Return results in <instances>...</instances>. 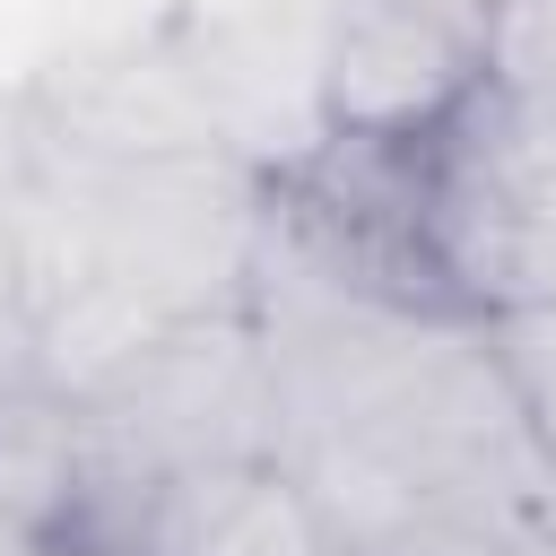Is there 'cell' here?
<instances>
[{
	"instance_id": "cell-1",
	"label": "cell",
	"mask_w": 556,
	"mask_h": 556,
	"mask_svg": "<svg viewBox=\"0 0 556 556\" xmlns=\"http://www.w3.org/2000/svg\"><path fill=\"white\" fill-rule=\"evenodd\" d=\"M408 243L443 313L556 295V104L486 87L478 113L408 156Z\"/></svg>"
},
{
	"instance_id": "cell-8",
	"label": "cell",
	"mask_w": 556,
	"mask_h": 556,
	"mask_svg": "<svg viewBox=\"0 0 556 556\" xmlns=\"http://www.w3.org/2000/svg\"><path fill=\"white\" fill-rule=\"evenodd\" d=\"M539 539H547V556H556V504H547V521H539Z\"/></svg>"
},
{
	"instance_id": "cell-3",
	"label": "cell",
	"mask_w": 556,
	"mask_h": 556,
	"mask_svg": "<svg viewBox=\"0 0 556 556\" xmlns=\"http://www.w3.org/2000/svg\"><path fill=\"white\" fill-rule=\"evenodd\" d=\"M104 556H339L313 486L287 452L165 478Z\"/></svg>"
},
{
	"instance_id": "cell-9",
	"label": "cell",
	"mask_w": 556,
	"mask_h": 556,
	"mask_svg": "<svg viewBox=\"0 0 556 556\" xmlns=\"http://www.w3.org/2000/svg\"><path fill=\"white\" fill-rule=\"evenodd\" d=\"M478 9H504V0H478Z\"/></svg>"
},
{
	"instance_id": "cell-2",
	"label": "cell",
	"mask_w": 556,
	"mask_h": 556,
	"mask_svg": "<svg viewBox=\"0 0 556 556\" xmlns=\"http://www.w3.org/2000/svg\"><path fill=\"white\" fill-rule=\"evenodd\" d=\"M486 87L478 0H339L313 61V113L339 156H426Z\"/></svg>"
},
{
	"instance_id": "cell-5",
	"label": "cell",
	"mask_w": 556,
	"mask_h": 556,
	"mask_svg": "<svg viewBox=\"0 0 556 556\" xmlns=\"http://www.w3.org/2000/svg\"><path fill=\"white\" fill-rule=\"evenodd\" d=\"M478 348H486V365H495V382H504V400L521 417V443L539 452V469L556 486V295L547 304L486 313L478 321Z\"/></svg>"
},
{
	"instance_id": "cell-7",
	"label": "cell",
	"mask_w": 556,
	"mask_h": 556,
	"mask_svg": "<svg viewBox=\"0 0 556 556\" xmlns=\"http://www.w3.org/2000/svg\"><path fill=\"white\" fill-rule=\"evenodd\" d=\"M0 556H52V547H43V539H35V530H26V521L0 504Z\"/></svg>"
},
{
	"instance_id": "cell-4",
	"label": "cell",
	"mask_w": 556,
	"mask_h": 556,
	"mask_svg": "<svg viewBox=\"0 0 556 556\" xmlns=\"http://www.w3.org/2000/svg\"><path fill=\"white\" fill-rule=\"evenodd\" d=\"M0 504L43 547L78 539V521L96 504V426H87L78 391H61L43 374L0 382Z\"/></svg>"
},
{
	"instance_id": "cell-6",
	"label": "cell",
	"mask_w": 556,
	"mask_h": 556,
	"mask_svg": "<svg viewBox=\"0 0 556 556\" xmlns=\"http://www.w3.org/2000/svg\"><path fill=\"white\" fill-rule=\"evenodd\" d=\"M486 78L504 96L556 104V0H504V9H486Z\"/></svg>"
}]
</instances>
